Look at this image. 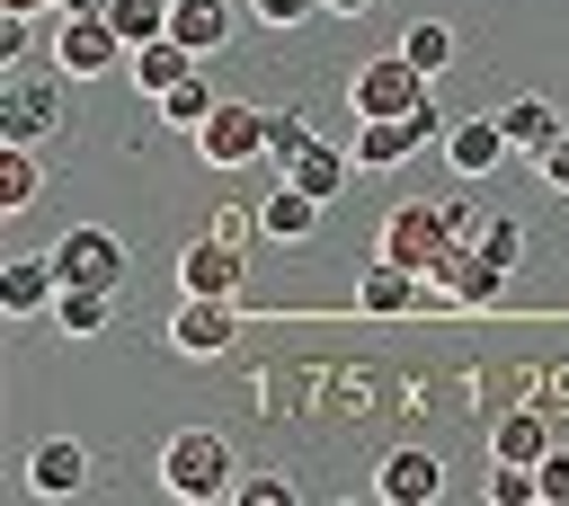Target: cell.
I'll return each instance as SVG.
<instances>
[{"mask_svg":"<svg viewBox=\"0 0 569 506\" xmlns=\"http://www.w3.org/2000/svg\"><path fill=\"white\" fill-rule=\"evenodd\" d=\"M160 488L187 497V506H213V497H240V462H231V435L213 426H178L160 444Z\"/></svg>","mask_w":569,"mask_h":506,"instance_id":"1","label":"cell"},{"mask_svg":"<svg viewBox=\"0 0 569 506\" xmlns=\"http://www.w3.org/2000/svg\"><path fill=\"white\" fill-rule=\"evenodd\" d=\"M445 124L453 115H436V98L418 107V115H356V169H400V160H418L427 142H445Z\"/></svg>","mask_w":569,"mask_h":506,"instance_id":"2","label":"cell"},{"mask_svg":"<svg viewBox=\"0 0 569 506\" xmlns=\"http://www.w3.org/2000/svg\"><path fill=\"white\" fill-rule=\"evenodd\" d=\"M124 53H133V44H124V27H116L107 9H89V18H62V27H53V71H62V80H107Z\"/></svg>","mask_w":569,"mask_h":506,"instance_id":"3","label":"cell"},{"mask_svg":"<svg viewBox=\"0 0 569 506\" xmlns=\"http://www.w3.org/2000/svg\"><path fill=\"white\" fill-rule=\"evenodd\" d=\"M427 80H436V71H418L409 53H373V62L347 80V98H356V115H418V107H427Z\"/></svg>","mask_w":569,"mask_h":506,"instance_id":"4","label":"cell"},{"mask_svg":"<svg viewBox=\"0 0 569 506\" xmlns=\"http://www.w3.org/2000/svg\"><path fill=\"white\" fill-rule=\"evenodd\" d=\"M196 151H204V169H249V160H267V107L222 98V107L196 124Z\"/></svg>","mask_w":569,"mask_h":506,"instance_id":"5","label":"cell"},{"mask_svg":"<svg viewBox=\"0 0 569 506\" xmlns=\"http://www.w3.org/2000/svg\"><path fill=\"white\" fill-rule=\"evenodd\" d=\"M53 266H62V284H124V240L116 231H98V222H71L62 240H53Z\"/></svg>","mask_w":569,"mask_h":506,"instance_id":"6","label":"cell"},{"mask_svg":"<svg viewBox=\"0 0 569 506\" xmlns=\"http://www.w3.org/2000/svg\"><path fill=\"white\" fill-rule=\"evenodd\" d=\"M240 284H249V257H240V240H222V231H204V240L178 257V293H213V302H240Z\"/></svg>","mask_w":569,"mask_h":506,"instance_id":"7","label":"cell"},{"mask_svg":"<svg viewBox=\"0 0 569 506\" xmlns=\"http://www.w3.org/2000/svg\"><path fill=\"white\" fill-rule=\"evenodd\" d=\"M53 124H62L53 80H18V62H9V89H0V142H44Z\"/></svg>","mask_w":569,"mask_h":506,"instance_id":"8","label":"cell"},{"mask_svg":"<svg viewBox=\"0 0 569 506\" xmlns=\"http://www.w3.org/2000/svg\"><path fill=\"white\" fill-rule=\"evenodd\" d=\"M507 151H516V142H507L498 107H489V115H453V124H445V169H453V178H489Z\"/></svg>","mask_w":569,"mask_h":506,"instance_id":"9","label":"cell"},{"mask_svg":"<svg viewBox=\"0 0 569 506\" xmlns=\"http://www.w3.org/2000/svg\"><path fill=\"white\" fill-rule=\"evenodd\" d=\"M169 346H178V355H231V302L187 293V302L169 311Z\"/></svg>","mask_w":569,"mask_h":506,"instance_id":"10","label":"cell"},{"mask_svg":"<svg viewBox=\"0 0 569 506\" xmlns=\"http://www.w3.org/2000/svg\"><path fill=\"white\" fill-rule=\"evenodd\" d=\"M89 470H98V462H89V444H71V435H44V444L27 453V488H36V497H80Z\"/></svg>","mask_w":569,"mask_h":506,"instance_id":"11","label":"cell"},{"mask_svg":"<svg viewBox=\"0 0 569 506\" xmlns=\"http://www.w3.org/2000/svg\"><path fill=\"white\" fill-rule=\"evenodd\" d=\"M53 293H62V266H53V249H44V257H9V266H0V311H9V320H36V311H53Z\"/></svg>","mask_w":569,"mask_h":506,"instance_id":"12","label":"cell"},{"mask_svg":"<svg viewBox=\"0 0 569 506\" xmlns=\"http://www.w3.org/2000/svg\"><path fill=\"white\" fill-rule=\"evenodd\" d=\"M373 488H382L391 506H436V497H445V462H436V453H418V444H400V453L373 470Z\"/></svg>","mask_w":569,"mask_h":506,"instance_id":"13","label":"cell"},{"mask_svg":"<svg viewBox=\"0 0 569 506\" xmlns=\"http://www.w3.org/2000/svg\"><path fill=\"white\" fill-rule=\"evenodd\" d=\"M196 62H204V53H187L178 36H151V44H133V53H124V71H133V89H142L151 107H160V98H169V89H178Z\"/></svg>","mask_w":569,"mask_h":506,"instance_id":"14","label":"cell"},{"mask_svg":"<svg viewBox=\"0 0 569 506\" xmlns=\"http://www.w3.org/2000/svg\"><path fill=\"white\" fill-rule=\"evenodd\" d=\"M498 124H507V142H516L525 160H542V151H551L560 133H569V124H560V107H551L542 89H525V98H507V107H498Z\"/></svg>","mask_w":569,"mask_h":506,"instance_id":"15","label":"cell"},{"mask_svg":"<svg viewBox=\"0 0 569 506\" xmlns=\"http://www.w3.org/2000/svg\"><path fill=\"white\" fill-rule=\"evenodd\" d=\"M356 302H365V311H409V302H427V275L373 249V257H365V275H356Z\"/></svg>","mask_w":569,"mask_h":506,"instance_id":"16","label":"cell"},{"mask_svg":"<svg viewBox=\"0 0 569 506\" xmlns=\"http://www.w3.org/2000/svg\"><path fill=\"white\" fill-rule=\"evenodd\" d=\"M347 169H356V151H338V142H320V133H311V142H302V151L284 160V178H293L302 195H320V204H329V195L347 186Z\"/></svg>","mask_w":569,"mask_h":506,"instance_id":"17","label":"cell"},{"mask_svg":"<svg viewBox=\"0 0 569 506\" xmlns=\"http://www.w3.org/2000/svg\"><path fill=\"white\" fill-rule=\"evenodd\" d=\"M258 231H267V240H311V231H320V195H302L293 178L267 186V195H258Z\"/></svg>","mask_w":569,"mask_h":506,"instance_id":"18","label":"cell"},{"mask_svg":"<svg viewBox=\"0 0 569 506\" xmlns=\"http://www.w3.org/2000/svg\"><path fill=\"white\" fill-rule=\"evenodd\" d=\"M169 36H178L187 53L231 44V0H169Z\"/></svg>","mask_w":569,"mask_h":506,"instance_id":"19","label":"cell"},{"mask_svg":"<svg viewBox=\"0 0 569 506\" xmlns=\"http://www.w3.org/2000/svg\"><path fill=\"white\" fill-rule=\"evenodd\" d=\"M107 311H116V293H107V284H62L44 320H53L62 337H98V328H107Z\"/></svg>","mask_w":569,"mask_h":506,"instance_id":"20","label":"cell"},{"mask_svg":"<svg viewBox=\"0 0 569 506\" xmlns=\"http://www.w3.org/2000/svg\"><path fill=\"white\" fill-rule=\"evenodd\" d=\"M489 453H498V462H542V453H551V426H542L533 408H507V417L489 426Z\"/></svg>","mask_w":569,"mask_h":506,"instance_id":"21","label":"cell"},{"mask_svg":"<svg viewBox=\"0 0 569 506\" xmlns=\"http://www.w3.org/2000/svg\"><path fill=\"white\" fill-rule=\"evenodd\" d=\"M213 107H222V89H213L204 71H187V80H178V89L160 98V124H178V133H196V124H204Z\"/></svg>","mask_w":569,"mask_h":506,"instance_id":"22","label":"cell"},{"mask_svg":"<svg viewBox=\"0 0 569 506\" xmlns=\"http://www.w3.org/2000/svg\"><path fill=\"white\" fill-rule=\"evenodd\" d=\"M36 195H44V178H36V151H27V142H9V151H0V213H27Z\"/></svg>","mask_w":569,"mask_h":506,"instance_id":"23","label":"cell"},{"mask_svg":"<svg viewBox=\"0 0 569 506\" xmlns=\"http://www.w3.org/2000/svg\"><path fill=\"white\" fill-rule=\"evenodd\" d=\"M400 53H409L418 71H445V62H453V27H445V18H418V27L400 36Z\"/></svg>","mask_w":569,"mask_h":506,"instance_id":"24","label":"cell"},{"mask_svg":"<svg viewBox=\"0 0 569 506\" xmlns=\"http://www.w3.org/2000/svg\"><path fill=\"white\" fill-rule=\"evenodd\" d=\"M107 18L124 27V44H151V36H169V0H107Z\"/></svg>","mask_w":569,"mask_h":506,"instance_id":"25","label":"cell"},{"mask_svg":"<svg viewBox=\"0 0 569 506\" xmlns=\"http://www.w3.org/2000/svg\"><path fill=\"white\" fill-rule=\"evenodd\" d=\"M498 293H507V266L471 249V257H462V275H453V302H498Z\"/></svg>","mask_w":569,"mask_h":506,"instance_id":"26","label":"cell"},{"mask_svg":"<svg viewBox=\"0 0 569 506\" xmlns=\"http://www.w3.org/2000/svg\"><path fill=\"white\" fill-rule=\"evenodd\" d=\"M311 142V124L293 115V107H267V160H276V178H284V160Z\"/></svg>","mask_w":569,"mask_h":506,"instance_id":"27","label":"cell"},{"mask_svg":"<svg viewBox=\"0 0 569 506\" xmlns=\"http://www.w3.org/2000/svg\"><path fill=\"white\" fill-rule=\"evenodd\" d=\"M471 249H480V257H498V266L516 275V257H525V231H516V222H480V240H471Z\"/></svg>","mask_w":569,"mask_h":506,"instance_id":"28","label":"cell"},{"mask_svg":"<svg viewBox=\"0 0 569 506\" xmlns=\"http://www.w3.org/2000/svg\"><path fill=\"white\" fill-rule=\"evenodd\" d=\"M249 18L258 27H302V18H320V0H249Z\"/></svg>","mask_w":569,"mask_h":506,"instance_id":"29","label":"cell"},{"mask_svg":"<svg viewBox=\"0 0 569 506\" xmlns=\"http://www.w3.org/2000/svg\"><path fill=\"white\" fill-rule=\"evenodd\" d=\"M213 231H222V240H240V249H249V240H267V231H258V204H222V213H213Z\"/></svg>","mask_w":569,"mask_h":506,"instance_id":"30","label":"cell"},{"mask_svg":"<svg viewBox=\"0 0 569 506\" xmlns=\"http://www.w3.org/2000/svg\"><path fill=\"white\" fill-rule=\"evenodd\" d=\"M533 479H542V497H551V506H569V453H542V462H533Z\"/></svg>","mask_w":569,"mask_h":506,"instance_id":"31","label":"cell"},{"mask_svg":"<svg viewBox=\"0 0 569 506\" xmlns=\"http://www.w3.org/2000/svg\"><path fill=\"white\" fill-rule=\"evenodd\" d=\"M533 169H542V186H551V195H569V133H560V142H551Z\"/></svg>","mask_w":569,"mask_h":506,"instance_id":"32","label":"cell"},{"mask_svg":"<svg viewBox=\"0 0 569 506\" xmlns=\"http://www.w3.org/2000/svg\"><path fill=\"white\" fill-rule=\"evenodd\" d=\"M240 497H249V506H293V488H284V479H240Z\"/></svg>","mask_w":569,"mask_h":506,"instance_id":"33","label":"cell"},{"mask_svg":"<svg viewBox=\"0 0 569 506\" xmlns=\"http://www.w3.org/2000/svg\"><path fill=\"white\" fill-rule=\"evenodd\" d=\"M89 9H107V0H53V18H89Z\"/></svg>","mask_w":569,"mask_h":506,"instance_id":"34","label":"cell"},{"mask_svg":"<svg viewBox=\"0 0 569 506\" xmlns=\"http://www.w3.org/2000/svg\"><path fill=\"white\" fill-rule=\"evenodd\" d=\"M320 9H329V18H365L373 0H320Z\"/></svg>","mask_w":569,"mask_h":506,"instance_id":"35","label":"cell"},{"mask_svg":"<svg viewBox=\"0 0 569 506\" xmlns=\"http://www.w3.org/2000/svg\"><path fill=\"white\" fill-rule=\"evenodd\" d=\"M0 9H18V18H36V9H53V0H0Z\"/></svg>","mask_w":569,"mask_h":506,"instance_id":"36","label":"cell"}]
</instances>
